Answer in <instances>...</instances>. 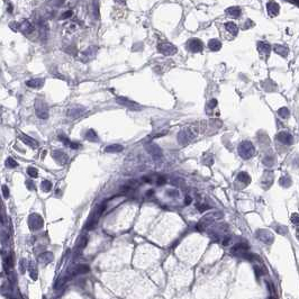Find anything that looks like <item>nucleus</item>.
<instances>
[{
	"label": "nucleus",
	"mask_w": 299,
	"mask_h": 299,
	"mask_svg": "<svg viewBox=\"0 0 299 299\" xmlns=\"http://www.w3.org/2000/svg\"><path fill=\"white\" fill-rule=\"evenodd\" d=\"M207 127L208 126H207L206 122L199 123L198 125L195 124V125L188 126L182 131H180V133L178 134V142L180 143L181 145H188L189 143L192 142L200 133L205 132Z\"/></svg>",
	"instance_id": "f257e3e1"
},
{
	"label": "nucleus",
	"mask_w": 299,
	"mask_h": 299,
	"mask_svg": "<svg viewBox=\"0 0 299 299\" xmlns=\"http://www.w3.org/2000/svg\"><path fill=\"white\" fill-rule=\"evenodd\" d=\"M238 154L242 159L249 160L257 154V150H255V146L250 141H243L238 145Z\"/></svg>",
	"instance_id": "f03ea898"
},
{
	"label": "nucleus",
	"mask_w": 299,
	"mask_h": 299,
	"mask_svg": "<svg viewBox=\"0 0 299 299\" xmlns=\"http://www.w3.org/2000/svg\"><path fill=\"white\" fill-rule=\"evenodd\" d=\"M35 113H36V116L41 119L49 118V106L41 98L36 99L35 101Z\"/></svg>",
	"instance_id": "7ed1b4c3"
},
{
	"label": "nucleus",
	"mask_w": 299,
	"mask_h": 299,
	"mask_svg": "<svg viewBox=\"0 0 299 299\" xmlns=\"http://www.w3.org/2000/svg\"><path fill=\"white\" fill-rule=\"evenodd\" d=\"M157 51L165 56H171V55H174L178 52V49L172 43L163 42V43H160L157 45Z\"/></svg>",
	"instance_id": "20e7f679"
},
{
	"label": "nucleus",
	"mask_w": 299,
	"mask_h": 299,
	"mask_svg": "<svg viewBox=\"0 0 299 299\" xmlns=\"http://www.w3.org/2000/svg\"><path fill=\"white\" fill-rule=\"evenodd\" d=\"M144 147H145L146 151L153 157L154 160H159V159H161V157H163V153H162L161 147L159 145H157L155 143L147 142L144 144Z\"/></svg>",
	"instance_id": "39448f33"
},
{
	"label": "nucleus",
	"mask_w": 299,
	"mask_h": 299,
	"mask_svg": "<svg viewBox=\"0 0 299 299\" xmlns=\"http://www.w3.org/2000/svg\"><path fill=\"white\" fill-rule=\"evenodd\" d=\"M116 101H117L119 105L125 106L126 108H128V109H131V110H139V109H142V108H141V105H138L137 102H135V101L129 100L128 98L118 97L117 99H116Z\"/></svg>",
	"instance_id": "423d86ee"
},
{
	"label": "nucleus",
	"mask_w": 299,
	"mask_h": 299,
	"mask_svg": "<svg viewBox=\"0 0 299 299\" xmlns=\"http://www.w3.org/2000/svg\"><path fill=\"white\" fill-rule=\"evenodd\" d=\"M187 47L191 53H199L204 49V44L198 39H190L187 42Z\"/></svg>",
	"instance_id": "0eeeda50"
},
{
	"label": "nucleus",
	"mask_w": 299,
	"mask_h": 299,
	"mask_svg": "<svg viewBox=\"0 0 299 299\" xmlns=\"http://www.w3.org/2000/svg\"><path fill=\"white\" fill-rule=\"evenodd\" d=\"M84 111H86V108H84L83 106L76 105V106H72V107L69 108V110H68V116H69L70 118L76 119V118H79V117H81V116L83 115Z\"/></svg>",
	"instance_id": "6e6552de"
},
{
	"label": "nucleus",
	"mask_w": 299,
	"mask_h": 299,
	"mask_svg": "<svg viewBox=\"0 0 299 299\" xmlns=\"http://www.w3.org/2000/svg\"><path fill=\"white\" fill-rule=\"evenodd\" d=\"M257 51L260 53V55L262 56V59L267 60L270 55V53H271V45L267 42H257Z\"/></svg>",
	"instance_id": "1a4fd4ad"
},
{
	"label": "nucleus",
	"mask_w": 299,
	"mask_h": 299,
	"mask_svg": "<svg viewBox=\"0 0 299 299\" xmlns=\"http://www.w3.org/2000/svg\"><path fill=\"white\" fill-rule=\"evenodd\" d=\"M52 157H53V159H54L59 164H61V165L66 164V162H68V160H69V157H68L66 153H64V152L61 151V150H54V151L52 152Z\"/></svg>",
	"instance_id": "9d476101"
},
{
	"label": "nucleus",
	"mask_w": 299,
	"mask_h": 299,
	"mask_svg": "<svg viewBox=\"0 0 299 299\" xmlns=\"http://www.w3.org/2000/svg\"><path fill=\"white\" fill-rule=\"evenodd\" d=\"M273 178H275V174L272 171H265L263 173V177H262V181H261V184L264 189H268L271 187V184L273 183Z\"/></svg>",
	"instance_id": "9b49d317"
},
{
	"label": "nucleus",
	"mask_w": 299,
	"mask_h": 299,
	"mask_svg": "<svg viewBox=\"0 0 299 299\" xmlns=\"http://www.w3.org/2000/svg\"><path fill=\"white\" fill-rule=\"evenodd\" d=\"M29 226L33 230H39L43 226V219L42 217L37 214H33L29 217Z\"/></svg>",
	"instance_id": "f8f14e48"
},
{
	"label": "nucleus",
	"mask_w": 299,
	"mask_h": 299,
	"mask_svg": "<svg viewBox=\"0 0 299 299\" xmlns=\"http://www.w3.org/2000/svg\"><path fill=\"white\" fill-rule=\"evenodd\" d=\"M277 139H278L279 142L282 143V144H286V145H291L292 143H293V137L290 133H287V132H280L277 135Z\"/></svg>",
	"instance_id": "ddd939ff"
},
{
	"label": "nucleus",
	"mask_w": 299,
	"mask_h": 299,
	"mask_svg": "<svg viewBox=\"0 0 299 299\" xmlns=\"http://www.w3.org/2000/svg\"><path fill=\"white\" fill-rule=\"evenodd\" d=\"M267 10H268V14L271 17H275L280 13V6L275 1H270V2L267 4Z\"/></svg>",
	"instance_id": "4468645a"
},
{
	"label": "nucleus",
	"mask_w": 299,
	"mask_h": 299,
	"mask_svg": "<svg viewBox=\"0 0 299 299\" xmlns=\"http://www.w3.org/2000/svg\"><path fill=\"white\" fill-rule=\"evenodd\" d=\"M19 138H20V141L24 143V144H26V145H28V146H31V147H33V149H36V147L39 146L37 141H36V139H34L33 137H31V136L21 134V135L19 136Z\"/></svg>",
	"instance_id": "2eb2a0df"
},
{
	"label": "nucleus",
	"mask_w": 299,
	"mask_h": 299,
	"mask_svg": "<svg viewBox=\"0 0 299 299\" xmlns=\"http://www.w3.org/2000/svg\"><path fill=\"white\" fill-rule=\"evenodd\" d=\"M224 27H225V29H226L232 36H236L237 33H238V27H237V25L235 24V23H233V21H227V23H225Z\"/></svg>",
	"instance_id": "dca6fc26"
},
{
	"label": "nucleus",
	"mask_w": 299,
	"mask_h": 299,
	"mask_svg": "<svg viewBox=\"0 0 299 299\" xmlns=\"http://www.w3.org/2000/svg\"><path fill=\"white\" fill-rule=\"evenodd\" d=\"M273 50H275V52L277 53V54H279V55L282 56V57H287V55H288L289 50H288V47L285 45H281V44H275V45H273Z\"/></svg>",
	"instance_id": "f3484780"
},
{
	"label": "nucleus",
	"mask_w": 299,
	"mask_h": 299,
	"mask_svg": "<svg viewBox=\"0 0 299 299\" xmlns=\"http://www.w3.org/2000/svg\"><path fill=\"white\" fill-rule=\"evenodd\" d=\"M26 84H27L28 87H31V88L39 89V88H42L43 84H44V79H39V78H36V79H31V80L26 81Z\"/></svg>",
	"instance_id": "a211bd4d"
},
{
	"label": "nucleus",
	"mask_w": 299,
	"mask_h": 299,
	"mask_svg": "<svg viewBox=\"0 0 299 299\" xmlns=\"http://www.w3.org/2000/svg\"><path fill=\"white\" fill-rule=\"evenodd\" d=\"M19 29H20L24 34H31V31H34V26L29 23L28 20H24L23 23H21L20 25H19Z\"/></svg>",
	"instance_id": "6ab92c4d"
},
{
	"label": "nucleus",
	"mask_w": 299,
	"mask_h": 299,
	"mask_svg": "<svg viewBox=\"0 0 299 299\" xmlns=\"http://www.w3.org/2000/svg\"><path fill=\"white\" fill-rule=\"evenodd\" d=\"M241 13H242V10H241V8L237 7V6H233V7H230L226 9V14L232 18L240 17Z\"/></svg>",
	"instance_id": "aec40b11"
},
{
	"label": "nucleus",
	"mask_w": 299,
	"mask_h": 299,
	"mask_svg": "<svg viewBox=\"0 0 299 299\" xmlns=\"http://www.w3.org/2000/svg\"><path fill=\"white\" fill-rule=\"evenodd\" d=\"M123 151V146L120 144H110L105 147V152L106 153H118Z\"/></svg>",
	"instance_id": "412c9836"
},
{
	"label": "nucleus",
	"mask_w": 299,
	"mask_h": 299,
	"mask_svg": "<svg viewBox=\"0 0 299 299\" xmlns=\"http://www.w3.org/2000/svg\"><path fill=\"white\" fill-rule=\"evenodd\" d=\"M208 47L210 51H214V52H217L219 50L222 49V43L219 42L218 39H212L208 42Z\"/></svg>",
	"instance_id": "4be33fe9"
},
{
	"label": "nucleus",
	"mask_w": 299,
	"mask_h": 299,
	"mask_svg": "<svg viewBox=\"0 0 299 299\" xmlns=\"http://www.w3.org/2000/svg\"><path fill=\"white\" fill-rule=\"evenodd\" d=\"M237 180L241 181L242 183L246 184V186L251 183V177L247 172H240L237 174Z\"/></svg>",
	"instance_id": "5701e85b"
},
{
	"label": "nucleus",
	"mask_w": 299,
	"mask_h": 299,
	"mask_svg": "<svg viewBox=\"0 0 299 299\" xmlns=\"http://www.w3.org/2000/svg\"><path fill=\"white\" fill-rule=\"evenodd\" d=\"M96 51H97V49L96 47H89V49L86 51V52H83L82 54H83V60L84 61H88V60H90V59H92L94 56V54H96Z\"/></svg>",
	"instance_id": "b1692460"
},
{
	"label": "nucleus",
	"mask_w": 299,
	"mask_h": 299,
	"mask_svg": "<svg viewBox=\"0 0 299 299\" xmlns=\"http://www.w3.org/2000/svg\"><path fill=\"white\" fill-rule=\"evenodd\" d=\"M257 236L260 237L262 241L264 242H271L272 241V235L267 231H259L257 232Z\"/></svg>",
	"instance_id": "393cba45"
},
{
	"label": "nucleus",
	"mask_w": 299,
	"mask_h": 299,
	"mask_svg": "<svg viewBox=\"0 0 299 299\" xmlns=\"http://www.w3.org/2000/svg\"><path fill=\"white\" fill-rule=\"evenodd\" d=\"M88 141H90V142H97L98 141V135H97V132L94 131V129H89L87 131L86 133V136H84Z\"/></svg>",
	"instance_id": "a878e982"
},
{
	"label": "nucleus",
	"mask_w": 299,
	"mask_h": 299,
	"mask_svg": "<svg viewBox=\"0 0 299 299\" xmlns=\"http://www.w3.org/2000/svg\"><path fill=\"white\" fill-rule=\"evenodd\" d=\"M275 159L273 155H267V157H263V164L268 168L272 167V165L275 164Z\"/></svg>",
	"instance_id": "bb28decb"
},
{
	"label": "nucleus",
	"mask_w": 299,
	"mask_h": 299,
	"mask_svg": "<svg viewBox=\"0 0 299 299\" xmlns=\"http://www.w3.org/2000/svg\"><path fill=\"white\" fill-rule=\"evenodd\" d=\"M202 162H204V164L210 167V165L214 163V157H212V154L206 153V154H204V157H202Z\"/></svg>",
	"instance_id": "cd10ccee"
},
{
	"label": "nucleus",
	"mask_w": 299,
	"mask_h": 299,
	"mask_svg": "<svg viewBox=\"0 0 299 299\" xmlns=\"http://www.w3.org/2000/svg\"><path fill=\"white\" fill-rule=\"evenodd\" d=\"M41 188H42L43 191H45V192L51 191V189H52V182H51V181H49V180L42 181V183H41Z\"/></svg>",
	"instance_id": "c85d7f7f"
},
{
	"label": "nucleus",
	"mask_w": 299,
	"mask_h": 299,
	"mask_svg": "<svg viewBox=\"0 0 299 299\" xmlns=\"http://www.w3.org/2000/svg\"><path fill=\"white\" fill-rule=\"evenodd\" d=\"M278 114H279V116L281 117V118H288L289 117V115H290V111H289V109L287 107H282V108H280L278 110Z\"/></svg>",
	"instance_id": "c756f323"
},
{
	"label": "nucleus",
	"mask_w": 299,
	"mask_h": 299,
	"mask_svg": "<svg viewBox=\"0 0 299 299\" xmlns=\"http://www.w3.org/2000/svg\"><path fill=\"white\" fill-rule=\"evenodd\" d=\"M279 182H280V184H281L282 187H285V188H288L289 186L291 184V179L286 175V177H281V178H280V181H279Z\"/></svg>",
	"instance_id": "7c9ffc66"
},
{
	"label": "nucleus",
	"mask_w": 299,
	"mask_h": 299,
	"mask_svg": "<svg viewBox=\"0 0 299 299\" xmlns=\"http://www.w3.org/2000/svg\"><path fill=\"white\" fill-rule=\"evenodd\" d=\"M18 164L17 162L13 159V157H8L7 160H6V167L9 168V169H13V168H16Z\"/></svg>",
	"instance_id": "2f4dec72"
},
{
	"label": "nucleus",
	"mask_w": 299,
	"mask_h": 299,
	"mask_svg": "<svg viewBox=\"0 0 299 299\" xmlns=\"http://www.w3.org/2000/svg\"><path fill=\"white\" fill-rule=\"evenodd\" d=\"M27 173L29 177L31 178H37L39 177V172H37V169L36 168H33V167H29L27 169Z\"/></svg>",
	"instance_id": "473e14b6"
},
{
	"label": "nucleus",
	"mask_w": 299,
	"mask_h": 299,
	"mask_svg": "<svg viewBox=\"0 0 299 299\" xmlns=\"http://www.w3.org/2000/svg\"><path fill=\"white\" fill-rule=\"evenodd\" d=\"M2 195H4V198L5 199H8L9 198V196H10V192H9V188H8L6 184L2 186Z\"/></svg>",
	"instance_id": "72a5a7b5"
},
{
	"label": "nucleus",
	"mask_w": 299,
	"mask_h": 299,
	"mask_svg": "<svg viewBox=\"0 0 299 299\" xmlns=\"http://www.w3.org/2000/svg\"><path fill=\"white\" fill-rule=\"evenodd\" d=\"M197 208H198V210L199 212H205V210H207V209H209L210 207H209L208 205H206V204H197Z\"/></svg>",
	"instance_id": "f704fd0d"
},
{
	"label": "nucleus",
	"mask_w": 299,
	"mask_h": 299,
	"mask_svg": "<svg viewBox=\"0 0 299 299\" xmlns=\"http://www.w3.org/2000/svg\"><path fill=\"white\" fill-rule=\"evenodd\" d=\"M254 26V23L251 19H246V21H245V24L243 25V29H247V28H251V27H253Z\"/></svg>",
	"instance_id": "c9c22d12"
},
{
	"label": "nucleus",
	"mask_w": 299,
	"mask_h": 299,
	"mask_svg": "<svg viewBox=\"0 0 299 299\" xmlns=\"http://www.w3.org/2000/svg\"><path fill=\"white\" fill-rule=\"evenodd\" d=\"M72 15H73L72 10H68V11H65V13H63L62 16H61V19H66V18L72 17Z\"/></svg>",
	"instance_id": "e433bc0d"
},
{
	"label": "nucleus",
	"mask_w": 299,
	"mask_h": 299,
	"mask_svg": "<svg viewBox=\"0 0 299 299\" xmlns=\"http://www.w3.org/2000/svg\"><path fill=\"white\" fill-rule=\"evenodd\" d=\"M165 182H167V179H165V177H159V178H157V186H163Z\"/></svg>",
	"instance_id": "4c0bfd02"
},
{
	"label": "nucleus",
	"mask_w": 299,
	"mask_h": 299,
	"mask_svg": "<svg viewBox=\"0 0 299 299\" xmlns=\"http://www.w3.org/2000/svg\"><path fill=\"white\" fill-rule=\"evenodd\" d=\"M217 104H218V102H217V100H216V99H210V101L208 102V106H207V107L210 108V109H212V108H215L216 106H217Z\"/></svg>",
	"instance_id": "58836bf2"
},
{
	"label": "nucleus",
	"mask_w": 299,
	"mask_h": 299,
	"mask_svg": "<svg viewBox=\"0 0 299 299\" xmlns=\"http://www.w3.org/2000/svg\"><path fill=\"white\" fill-rule=\"evenodd\" d=\"M26 186H27V189H29V190H34L35 189V184L31 180L26 181Z\"/></svg>",
	"instance_id": "ea45409f"
},
{
	"label": "nucleus",
	"mask_w": 299,
	"mask_h": 299,
	"mask_svg": "<svg viewBox=\"0 0 299 299\" xmlns=\"http://www.w3.org/2000/svg\"><path fill=\"white\" fill-rule=\"evenodd\" d=\"M167 194H168V195H171L172 197H178V196H179V191H178L177 189H172V190H169Z\"/></svg>",
	"instance_id": "a19ab883"
},
{
	"label": "nucleus",
	"mask_w": 299,
	"mask_h": 299,
	"mask_svg": "<svg viewBox=\"0 0 299 299\" xmlns=\"http://www.w3.org/2000/svg\"><path fill=\"white\" fill-rule=\"evenodd\" d=\"M69 147H71L72 150H78L79 147H80V144H79V143H76V142H70Z\"/></svg>",
	"instance_id": "79ce46f5"
},
{
	"label": "nucleus",
	"mask_w": 299,
	"mask_h": 299,
	"mask_svg": "<svg viewBox=\"0 0 299 299\" xmlns=\"http://www.w3.org/2000/svg\"><path fill=\"white\" fill-rule=\"evenodd\" d=\"M291 222L295 225H298V214H292L291 215Z\"/></svg>",
	"instance_id": "37998d69"
},
{
	"label": "nucleus",
	"mask_w": 299,
	"mask_h": 299,
	"mask_svg": "<svg viewBox=\"0 0 299 299\" xmlns=\"http://www.w3.org/2000/svg\"><path fill=\"white\" fill-rule=\"evenodd\" d=\"M191 201H192V198H191V197L187 196V197H186V205H189V204H190Z\"/></svg>",
	"instance_id": "c03bdc74"
},
{
	"label": "nucleus",
	"mask_w": 299,
	"mask_h": 299,
	"mask_svg": "<svg viewBox=\"0 0 299 299\" xmlns=\"http://www.w3.org/2000/svg\"><path fill=\"white\" fill-rule=\"evenodd\" d=\"M152 195H153V190H149V191L146 192V196H147V197H150V196H152Z\"/></svg>",
	"instance_id": "a18cd8bd"
},
{
	"label": "nucleus",
	"mask_w": 299,
	"mask_h": 299,
	"mask_svg": "<svg viewBox=\"0 0 299 299\" xmlns=\"http://www.w3.org/2000/svg\"><path fill=\"white\" fill-rule=\"evenodd\" d=\"M8 11H10V13L13 11V9H11V5L10 6H8Z\"/></svg>",
	"instance_id": "49530a36"
}]
</instances>
